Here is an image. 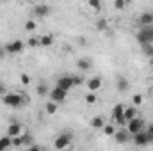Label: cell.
<instances>
[{
  "mask_svg": "<svg viewBox=\"0 0 153 151\" xmlns=\"http://www.w3.org/2000/svg\"><path fill=\"white\" fill-rule=\"evenodd\" d=\"M25 96L23 94H18V93H7L4 98H2V101H4V105H7V107H13V109H18V107H22L23 105V100Z\"/></svg>",
  "mask_w": 153,
  "mask_h": 151,
  "instance_id": "obj_1",
  "label": "cell"
},
{
  "mask_svg": "<svg viewBox=\"0 0 153 151\" xmlns=\"http://www.w3.org/2000/svg\"><path fill=\"white\" fill-rule=\"evenodd\" d=\"M137 41L141 43V46L153 44V25L152 27H141L137 32Z\"/></svg>",
  "mask_w": 153,
  "mask_h": 151,
  "instance_id": "obj_2",
  "label": "cell"
},
{
  "mask_svg": "<svg viewBox=\"0 0 153 151\" xmlns=\"http://www.w3.org/2000/svg\"><path fill=\"white\" fill-rule=\"evenodd\" d=\"M125 128H126V132H128L130 135H137V133H141V132H143V128H144V123H143V119L135 117V119L128 121Z\"/></svg>",
  "mask_w": 153,
  "mask_h": 151,
  "instance_id": "obj_3",
  "label": "cell"
},
{
  "mask_svg": "<svg viewBox=\"0 0 153 151\" xmlns=\"http://www.w3.org/2000/svg\"><path fill=\"white\" fill-rule=\"evenodd\" d=\"M70 144H71V133H61L53 141L55 150H66V148H70Z\"/></svg>",
  "mask_w": 153,
  "mask_h": 151,
  "instance_id": "obj_4",
  "label": "cell"
},
{
  "mask_svg": "<svg viewBox=\"0 0 153 151\" xmlns=\"http://www.w3.org/2000/svg\"><path fill=\"white\" fill-rule=\"evenodd\" d=\"M66 96H68V93L66 91H62V89H59V87H53V89H50V94H48V98H50V101H53V103H62V101H66Z\"/></svg>",
  "mask_w": 153,
  "mask_h": 151,
  "instance_id": "obj_5",
  "label": "cell"
},
{
  "mask_svg": "<svg viewBox=\"0 0 153 151\" xmlns=\"http://www.w3.org/2000/svg\"><path fill=\"white\" fill-rule=\"evenodd\" d=\"M23 43L20 41V39H16V41H11V43H7L5 46H4V50H5V53H9V55H16V53H22L23 52Z\"/></svg>",
  "mask_w": 153,
  "mask_h": 151,
  "instance_id": "obj_6",
  "label": "cell"
},
{
  "mask_svg": "<svg viewBox=\"0 0 153 151\" xmlns=\"http://www.w3.org/2000/svg\"><path fill=\"white\" fill-rule=\"evenodd\" d=\"M55 87H59V89H62V91H66V93H68L71 87H75V85H73V76L64 75V76H61V78H57Z\"/></svg>",
  "mask_w": 153,
  "mask_h": 151,
  "instance_id": "obj_7",
  "label": "cell"
},
{
  "mask_svg": "<svg viewBox=\"0 0 153 151\" xmlns=\"http://www.w3.org/2000/svg\"><path fill=\"white\" fill-rule=\"evenodd\" d=\"M123 115H125V107H123L121 103L114 105V109H112V119H114L119 126H121V124H126V121H125Z\"/></svg>",
  "mask_w": 153,
  "mask_h": 151,
  "instance_id": "obj_8",
  "label": "cell"
},
{
  "mask_svg": "<svg viewBox=\"0 0 153 151\" xmlns=\"http://www.w3.org/2000/svg\"><path fill=\"white\" fill-rule=\"evenodd\" d=\"M134 137V144L137 146V148H144V146H148L150 142H152V139H150V135L143 130L141 133H137V135H132Z\"/></svg>",
  "mask_w": 153,
  "mask_h": 151,
  "instance_id": "obj_9",
  "label": "cell"
},
{
  "mask_svg": "<svg viewBox=\"0 0 153 151\" xmlns=\"http://www.w3.org/2000/svg\"><path fill=\"white\" fill-rule=\"evenodd\" d=\"M38 18H45V16H48L50 13H52V7L48 5V4H38V5H34V11H32Z\"/></svg>",
  "mask_w": 153,
  "mask_h": 151,
  "instance_id": "obj_10",
  "label": "cell"
},
{
  "mask_svg": "<svg viewBox=\"0 0 153 151\" xmlns=\"http://www.w3.org/2000/svg\"><path fill=\"white\" fill-rule=\"evenodd\" d=\"M130 137L132 135L126 132V128H119V130H116V133H114V139L117 144H126L130 141Z\"/></svg>",
  "mask_w": 153,
  "mask_h": 151,
  "instance_id": "obj_11",
  "label": "cell"
},
{
  "mask_svg": "<svg viewBox=\"0 0 153 151\" xmlns=\"http://www.w3.org/2000/svg\"><path fill=\"white\" fill-rule=\"evenodd\" d=\"M76 68H78L80 71H89V70L93 68V61H91V57H80V59L76 61Z\"/></svg>",
  "mask_w": 153,
  "mask_h": 151,
  "instance_id": "obj_12",
  "label": "cell"
},
{
  "mask_svg": "<svg viewBox=\"0 0 153 151\" xmlns=\"http://www.w3.org/2000/svg\"><path fill=\"white\" fill-rule=\"evenodd\" d=\"M22 124L20 123H11L9 126H7V137H11V139H14V137H18V135H22Z\"/></svg>",
  "mask_w": 153,
  "mask_h": 151,
  "instance_id": "obj_13",
  "label": "cell"
},
{
  "mask_svg": "<svg viewBox=\"0 0 153 151\" xmlns=\"http://www.w3.org/2000/svg\"><path fill=\"white\" fill-rule=\"evenodd\" d=\"M100 87H102V78H100V76H93V78L87 80V89H89V93H96Z\"/></svg>",
  "mask_w": 153,
  "mask_h": 151,
  "instance_id": "obj_14",
  "label": "cell"
},
{
  "mask_svg": "<svg viewBox=\"0 0 153 151\" xmlns=\"http://www.w3.org/2000/svg\"><path fill=\"white\" fill-rule=\"evenodd\" d=\"M139 23H141V27H152L153 25V13L152 11L143 13V14L139 16Z\"/></svg>",
  "mask_w": 153,
  "mask_h": 151,
  "instance_id": "obj_15",
  "label": "cell"
},
{
  "mask_svg": "<svg viewBox=\"0 0 153 151\" xmlns=\"http://www.w3.org/2000/svg\"><path fill=\"white\" fill-rule=\"evenodd\" d=\"M30 141H32L30 135H18V137L11 139V144H13L14 148H20V146H23V144H29Z\"/></svg>",
  "mask_w": 153,
  "mask_h": 151,
  "instance_id": "obj_16",
  "label": "cell"
},
{
  "mask_svg": "<svg viewBox=\"0 0 153 151\" xmlns=\"http://www.w3.org/2000/svg\"><path fill=\"white\" fill-rule=\"evenodd\" d=\"M128 87H130V82H128L125 76H119V78H117V82H116V89H117L119 93H126V91H128Z\"/></svg>",
  "mask_w": 153,
  "mask_h": 151,
  "instance_id": "obj_17",
  "label": "cell"
},
{
  "mask_svg": "<svg viewBox=\"0 0 153 151\" xmlns=\"http://www.w3.org/2000/svg\"><path fill=\"white\" fill-rule=\"evenodd\" d=\"M123 117H125L126 123L132 121V119H135V117H137V109H135L134 105H132V107H125V115H123Z\"/></svg>",
  "mask_w": 153,
  "mask_h": 151,
  "instance_id": "obj_18",
  "label": "cell"
},
{
  "mask_svg": "<svg viewBox=\"0 0 153 151\" xmlns=\"http://www.w3.org/2000/svg\"><path fill=\"white\" fill-rule=\"evenodd\" d=\"M103 126H105V121H103V117L96 115V117H93V119H91V128H94V130H102Z\"/></svg>",
  "mask_w": 153,
  "mask_h": 151,
  "instance_id": "obj_19",
  "label": "cell"
},
{
  "mask_svg": "<svg viewBox=\"0 0 153 151\" xmlns=\"http://www.w3.org/2000/svg\"><path fill=\"white\" fill-rule=\"evenodd\" d=\"M36 91H38L39 96H48L50 94V89H48V85L45 82H39L38 85H36Z\"/></svg>",
  "mask_w": 153,
  "mask_h": 151,
  "instance_id": "obj_20",
  "label": "cell"
},
{
  "mask_svg": "<svg viewBox=\"0 0 153 151\" xmlns=\"http://www.w3.org/2000/svg\"><path fill=\"white\" fill-rule=\"evenodd\" d=\"M39 44H41V46H52V44H53V36H52V34L41 36V38H39Z\"/></svg>",
  "mask_w": 153,
  "mask_h": 151,
  "instance_id": "obj_21",
  "label": "cell"
},
{
  "mask_svg": "<svg viewBox=\"0 0 153 151\" xmlns=\"http://www.w3.org/2000/svg\"><path fill=\"white\" fill-rule=\"evenodd\" d=\"M13 144H11V137H0V151H7L11 148Z\"/></svg>",
  "mask_w": 153,
  "mask_h": 151,
  "instance_id": "obj_22",
  "label": "cell"
},
{
  "mask_svg": "<svg viewBox=\"0 0 153 151\" xmlns=\"http://www.w3.org/2000/svg\"><path fill=\"white\" fill-rule=\"evenodd\" d=\"M45 110H46V114L48 115H53V114L57 112V103H53V101H46V105H45Z\"/></svg>",
  "mask_w": 153,
  "mask_h": 151,
  "instance_id": "obj_23",
  "label": "cell"
},
{
  "mask_svg": "<svg viewBox=\"0 0 153 151\" xmlns=\"http://www.w3.org/2000/svg\"><path fill=\"white\" fill-rule=\"evenodd\" d=\"M107 29H109V21H107L105 18H100V20L96 21V30L103 32V30H107Z\"/></svg>",
  "mask_w": 153,
  "mask_h": 151,
  "instance_id": "obj_24",
  "label": "cell"
},
{
  "mask_svg": "<svg viewBox=\"0 0 153 151\" xmlns=\"http://www.w3.org/2000/svg\"><path fill=\"white\" fill-rule=\"evenodd\" d=\"M102 130H103L105 135H111V137H114V133H116V126L114 124H105Z\"/></svg>",
  "mask_w": 153,
  "mask_h": 151,
  "instance_id": "obj_25",
  "label": "cell"
},
{
  "mask_svg": "<svg viewBox=\"0 0 153 151\" xmlns=\"http://www.w3.org/2000/svg\"><path fill=\"white\" fill-rule=\"evenodd\" d=\"M96 100H98V98H96V94H94V93H89V94H85V103H87V105H93V103H96Z\"/></svg>",
  "mask_w": 153,
  "mask_h": 151,
  "instance_id": "obj_26",
  "label": "cell"
},
{
  "mask_svg": "<svg viewBox=\"0 0 153 151\" xmlns=\"http://www.w3.org/2000/svg\"><path fill=\"white\" fill-rule=\"evenodd\" d=\"M143 52H144L150 59H153V44H144V46H143Z\"/></svg>",
  "mask_w": 153,
  "mask_h": 151,
  "instance_id": "obj_27",
  "label": "cell"
},
{
  "mask_svg": "<svg viewBox=\"0 0 153 151\" xmlns=\"http://www.w3.org/2000/svg\"><path fill=\"white\" fill-rule=\"evenodd\" d=\"M25 30H29V32L36 30V21H34V20H29V21L25 23Z\"/></svg>",
  "mask_w": 153,
  "mask_h": 151,
  "instance_id": "obj_28",
  "label": "cell"
},
{
  "mask_svg": "<svg viewBox=\"0 0 153 151\" xmlns=\"http://www.w3.org/2000/svg\"><path fill=\"white\" fill-rule=\"evenodd\" d=\"M27 44H29V46H32V48H36V46H41V44H39V38H29Z\"/></svg>",
  "mask_w": 153,
  "mask_h": 151,
  "instance_id": "obj_29",
  "label": "cell"
},
{
  "mask_svg": "<svg viewBox=\"0 0 153 151\" xmlns=\"http://www.w3.org/2000/svg\"><path fill=\"white\" fill-rule=\"evenodd\" d=\"M134 107H139L141 103H143V94H134Z\"/></svg>",
  "mask_w": 153,
  "mask_h": 151,
  "instance_id": "obj_30",
  "label": "cell"
},
{
  "mask_svg": "<svg viewBox=\"0 0 153 151\" xmlns=\"http://www.w3.org/2000/svg\"><path fill=\"white\" fill-rule=\"evenodd\" d=\"M89 7H93V9H96V11H98V9L102 7V4H100L98 0H91V2H89Z\"/></svg>",
  "mask_w": 153,
  "mask_h": 151,
  "instance_id": "obj_31",
  "label": "cell"
},
{
  "mask_svg": "<svg viewBox=\"0 0 153 151\" xmlns=\"http://www.w3.org/2000/svg\"><path fill=\"white\" fill-rule=\"evenodd\" d=\"M125 5H126V2H125V0H116V2H114V7H116V9H123Z\"/></svg>",
  "mask_w": 153,
  "mask_h": 151,
  "instance_id": "obj_32",
  "label": "cell"
},
{
  "mask_svg": "<svg viewBox=\"0 0 153 151\" xmlns=\"http://www.w3.org/2000/svg\"><path fill=\"white\" fill-rule=\"evenodd\" d=\"M146 133L150 135V139H152V142H153V121L148 124V130H146Z\"/></svg>",
  "mask_w": 153,
  "mask_h": 151,
  "instance_id": "obj_33",
  "label": "cell"
},
{
  "mask_svg": "<svg viewBox=\"0 0 153 151\" xmlns=\"http://www.w3.org/2000/svg\"><path fill=\"white\" fill-rule=\"evenodd\" d=\"M80 84H84V78L82 76H73V85H80Z\"/></svg>",
  "mask_w": 153,
  "mask_h": 151,
  "instance_id": "obj_34",
  "label": "cell"
},
{
  "mask_svg": "<svg viewBox=\"0 0 153 151\" xmlns=\"http://www.w3.org/2000/svg\"><path fill=\"white\" fill-rule=\"evenodd\" d=\"M20 80H22V84H25V85H27V84L30 82V78L25 75V73H23V75H20Z\"/></svg>",
  "mask_w": 153,
  "mask_h": 151,
  "instance_id": "obj_35",
  "label": "cell"
},
{
  "mask_svg": "<svg viewBox=\"0 0 153 151\" xmlns=\"http://www.w3.org/2000/svg\"><path fill=\"white\" fill-rule=\"evenodd\" d=\"M5 94H7V93H5V85H4V84L0 82V98H4Z\"/></svg>",
  "mask_w": 153,
  "mask_h": 151,
  "instance_id": "obj_36",
  "label": "cell"
},
{
  "mask_svg": "<svg viewBox=\"0 0 153 151\" xmlns=\"http://www.w3.org/2000/svg\"><path fill=\"white\" fill-rule=\"evenodd\" d=\"M25 151H41V150H39V146H34V144H32V146H29Z\"/></svg>",
  "mask_w": 153,
  "mask_h": 151,
  "instance_id": "obj_37",
  "label": "cell"
},
{
  "mask_svg": "<svg viewBox=\"0 0 153 151\" xmlns=\"http://www.w3.org/2000/svg\"><path fill=\"white\" fill-rule=\"evenodd\" d=\"M5 57V50H4V46H0V59H4Z\"/></svg>",
  "mask_w": 153,
  "mask_h": 151,
  "instance_id": "obj_38",
  "label": "cell"
},
{
  "mask_svg": "<svg viewBox=\"0 0 153 151\" xmlns=\"http://www.w3.org/2000/svg\"><path fill=\"white\" fill-rule=\"evenodd\" d=\"M46 151H48V150H46Z\"/></svg>",
  "mask_w": 153,
  "mask_h": 151,
  "instance_id": "obj_39",
  "label": "cell"
}]
</instances>
